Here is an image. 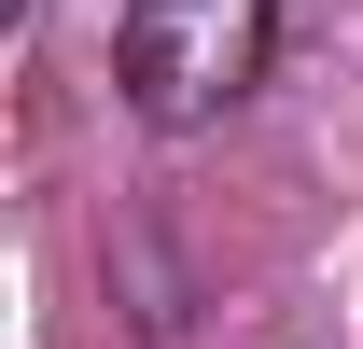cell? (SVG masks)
Instances as JSON below:
<instances>
[{
    "instance_id": "1",
    "label": "cell",
    "mask_w": 363,
    "mask_h": 349,
    "mask_svg": "<svg viewBox=\"0 0 363 349\" xmlns=\"http://www.w3.org/2000/svg\"><path fill=\"white\" fill-rule=\"evenodd\" d=\"M266 43H279V0H126L112 84L140 126H210L266 84Z\"/></svg>"
}]
</instances>
